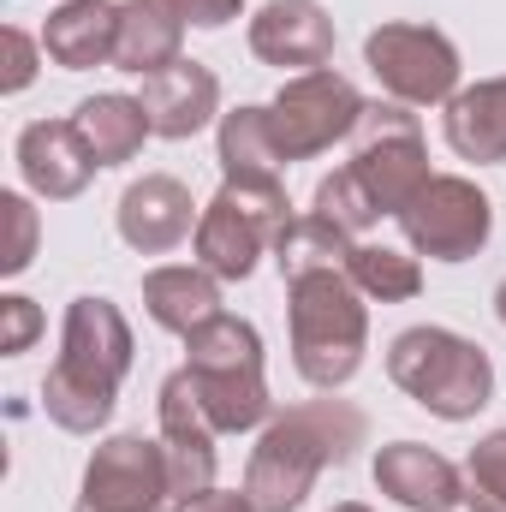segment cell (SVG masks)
<instances>
[{
    "instance_id": "cell-1",
    "label": "cell",
    "mask_w": 506,
    "mask_h": 512,
    "mask_svg": "<svg viewBox=\"0 0 506 512\" xmlns=\"http://www.w3.org/2000/svg\"><path fill=\"white\" fill-rule=\"evenodd\" d=\"M364 435L370 417L352 399H304L280 411L245 465V495L256 501V512H298L316 477L328 465H346L364 447Z\"/></svg>"
},
{
    "instance_id": "cell-2",
    "label": "cell",
    "mask_w": 506,
    "mask_h": 512,
    "mask_svg": "<svg viewBox=\"0 0 506 512\" xmlns=\"http://www.w3.org/2000/svg\"><path fill=\"white\" fill-rule=\"evenodd\" d=\"M126 376H131L126 316L108 298H72L60 358H54V370L42 382V411L72 435H96L114 417V399H120Z\"/></svg>"
},
{
    "instance_id": "cell-3",
    "label": "cell",
    "mask_w": 506,
    "mask_h": 512,
    "mask_svg": "<svg viewBox=\"0 0 506 512\" xmlns=\"http://www.w3.org/2000/svg\"><path fill=\"white\" fill-rule=\"evenodd\" d=\"M286 322H292V364L322 393L346 387L370 346V310L346 268H310L286 280Z\"/></svg>"
},
{
    "instance_id": "cell-4",
    "label": "cell",
    "mask_w": 506,
    "mask_h": 512,
    "mask_svg": "<svg viewBox=\"0 0 506 512\" xmlns=\"http://www.w3.org/2000/svg\"><path fill=\"white\" fill-rule=\"evenodd\" d=\"M185 376L197 387V405L203 417L221 429V435H245L256 423H268L274 399L262 382V334H256L245 316H209L203 328L185 334Z\"/></svg>"
},
{
    "instance_id": "cell-5",
    "label": "cell",
    "mask_w": 506,
    "mask_h": 512,
    "mask_svg": "<svg viewBox=\"0 0 506 512\" xmlns=\"http://www.w3.org/2000/svg\"><path fill=\"white\" fill-rule=\"evenodd\" d=\"M387 376L399 393H411L429 417L465 423L489 405L495 393V364L477 340L453 328H405L387 346Z\"/></svg>"
},
{
    "instance_id": "cell-6",
    "label": "cell",
    "mask_w": 506,
    "mask_h": 512,
    "mask_svg": "<svg viewBox=\"0 0 506 512\" xmlns=\"http://www.w3.org/2000/svg\"><path fill=\"white\" fill-rule=\"evenodd\" d=\"M292 203L280 185H251V179H227L215 191V203L197 221V268H209L215 280H251L256 256L280 245V233L292 227Z\"/></svg>"
},
{
    "instance_id": "cell-7",
    "label": "cell",
    "mask_w": 506,
    "mask_h": 512,
    "mask_svg": "<svg viewBox=\"0 0 506 512\" xmlns=\"http://www.w3.org/2000/svg\"><path fill=\"white\" fill-rule=\"evenodd\" d=\"M358 149H352V179L364 185V197L376 203V215H399L435 173H429V149L417 114H405V102H370L358 120Z\"/></svg>"
},
{
    "instance_id": "cell-8",
    "label": "cell",
    "mask_w": 506,
    "mask_h": 512,
    "mask_svg": "<svg viewBox=\"0 0 506 512\" xmlns=\"http://www.w3.org/2000/svg\"><path fill=\"white\" fill-rule=\"evenodd\" d=\"M364 108H370V102L352 90V78H340V72H328V66L286 78L280 96L268 102V131H274L280 161L292 167V161H310V155L346 143V137L358 131V120H364Z\"/></svg>"
},
{
    "instance_id": "cell-9",
    "label": "cell",
    "mask_w": 506,
    "mask_h": 512,
    "mask_svg": "<svg viewBox=\"0 0 506 512\" xmlns=\"http://www.w3.org/2000/svg\"><path fill=\"white\" fill-rule=\"evenodd\" d=\"M393 221H399L405 245L417 256H429V262H471L489 245V233H495V203L471 179L435 173Z\"/></svg>"
},
{
    "instance_id": "cell-10",
    "label": "cell",
    "mask_w": 506,
    "mask_h": 512,
    "mask_svg": "<svg viewBox=\"0 0 506 512\" xmlns=\"http://www.w3.org/2000/svg\"><path fill=\"white\" fill-rule=\"evenodd\" d=\"M364 66L405 108H447L459 96V48L429 24H381L364 42Z\"/></svg>"
},
{
    "instance_id": "cell-11",
    "label": "cell",
    "mask_w": 506,
    "mask_h": 512,
    "mask_svg": "<svg viewBox=\"0 0 506 512\" xmlns=\"http://www.w3.org/2000/svg\"><path fill=\"white\" fill-rule=\"evenodd\" d=\"M78 512H173V477L161 441L114 435L90 453Z\"/></svg>"
},
{
    "instance_id": "cell-12",
    "label": "cell",
    "mask_w": 506,
    "mask_h": 512,
    "mask_svg": "<svg viewBox=\"0 0 506 512\" xmlns=\"http://www.w3.org/2000/svg\"><path fill=\"white\" fill-rule=\"evenodd\" d=\"M215 423L197 405L191 376H167L161 382V453H167V477H173V507H185L191 495H203L215 483Z\"/></svg>"
},
{
    "instance_id": "cell-13",
    "label": "cell",
    "mask_w": 506,
    "mask_h": 512,
    "mask_svg": "<svg viewBox=\"0 0 506 512\" xmlns=\"http://www.w3.org/2000/svg\"><path fill=\"white\" fill-rule=\"evenodd\" d=\"M251 54L280 72H322L334 60V18L316 0H268L251 18Z\"/></svg>"
},
{
    "instance_id": "cell-14",
    "label": "cell",
    "mask_w": 506,
    "mask_h": 512,
    "mask_svg": "<svg viewBox=\"0 0 506 512\" xmlns=\"http://www.w3.org/2000/svg\"><path fill=\"white\" fill-rule=\"evenodd\" d=\"M197 221L203 215H197L191 191L179 179H167V173H143L120 197V239L137 256H161V251H173V245H185V233Z\"/></svg>"
},
{
    "instance_id": "cell-15",
    "label": "cell",
    "mask_w": 506,
    "mask_h": 512,
    "mask_svg": "<svg viewBox=\"0 0 506 512\" xmlns=\"http://www.w3.org/2000/svg\"><path fill=\"white\" fill-rule=\"evenodd\" d=\"M18 167H24V185L48 203H72L90 173H96V155L90 143L78 137L72 120H36V126L18 131Z\"/></svg>"
},
{
    "instance_id": "cell-16",
    "label": "cell",
    "mask_w": 506,
    "mask_h": 512,
    "mask_svg": "<svg viewBox=\"0 0 506 512\" xmlns=\"http://www.w3.org/2000/svg\"><path fill=\"white\" fill-rule=\"evenodd\" d=\"M376 489L405 512H453L465 507V477L423 441H393L376 453Z\"/></svg>"
},
{
    "instance_id": "cell-17",
    "label": "cell",
    "mask_w": 506,
    "mask_h": 512,
    "mask_svg": "<svg viewBox=\"0 0 506 512\" xmlns=\"http://www.w3.org/2000/svg\"><path fill=\"white\" fill-rule=\"evenodd\" d=\"M137 102H143L155 137H173V143H179V137H197V131L221 114V84H215L209 66L179 60V66L143 78V96H137Z\"/></svg>"
},
{
    "instance_id": "cell-18",
    "label": "cell",
    "mask_w": 506,
    "mask_h": 512,
    "mask_svg": "<svg viewBox=\"0 0 506 512\" xmlns=\"http://www.w3.org/2000/svg\"><path fill=\"white\" fill-rule=\"evenodd\" d=\"M120 42V6L114 0H66L60 12H48L42 24V54L66 72H90L108 66Z\"/></svg>"
},
{
    "instance_id": "cell-19",
    "label": "cell",
    "mask_w": 506,
    "mask_h": 512,
    "mask_svg": "<svg viewBox=\"0 0 506 512\" xmlns=\"http://www.w3.org/2000/svg\"><path fill=\"white\" fill-rule=\"evenodd\" d=\"M447 143L459 161H477V167H495L506 161V78H483L471 90H459L441 114Z\"/></svg>"
},
{
    "instance_id": "cell-20",
    "label": "cell",
    "mask_w": 506,
    "mask_h": 512,
    "mask_svg": "<svg viewBox=\"0 0 506 512\" xmlns=\"http://www.w3.org/2000/svg\"><path fill=\"white\" fill-rule=\"evenodd\" d=\"M179 42H185V24L161 0H120V42H114L120 72L155 78V72L179 66Z\"/></svg>"
},
{
    "instance_id": "cell-21",
    "label": "cell",
    "mask_w": 506,
    "mask_h": 512,
    "mask_svg": "<svg viewBox=\"0 0 506 512\" xmlns=\"http://www.w3.org/2000/svg\"><path fill=\"white\" fill-rule=\"evenodd\" d=\"M143 310L167 334H191L209 316H221V292L209 268H149L143 274Z\"/></svg>"
},
{
    "instance_id": "cell-22",
    "label": "cell",
    "mask_w": 506,
    "mask_h": 512,
    "mask_svg": "<svg viewBox=\"0 0 506 512\" xmlns=\"http://www.w3.org/2000/svg\"><path fill=\"white\" fill-rule=\"evenodd\" d=\"M72 126L90 143L96 167H120V161H131V155L143 149V137H155L137 96H90V102H78Z\"/></svg>"
},
{
    "instance_id": "cell-23",
    "label": "cell",
    "mask_w": 506,
    "mask_h": 512,
    "mask_svg": "<svg viewBox=\"0 0 506 512\" xmlns=\"http://www.w3.org/2000/svg\"><path fill=\"white\" fill-rule=\"evenodd\" d=\"M280 149L268 131V108H233L221 114V173L251 179V185H280Z\"/></svg>"
},
{
    "instance_id": "cell-24",
    "label": "cell",
    "mask_w": 506,
    "mask_h": 512,
    "mask_svg": "<svg viewBox=\"0 0 506 512\" xmlns=\"http://www.w3.org/2000/svg\"><path fill=\"white\" fill-rule=\"evenodd\" d=\"M346 274L364 298H381V304H405L423 292V268L417 256L405 251H387V245H352L346 251Z\"/></svg>"
},
{
    "instance_id": "cell-25",
    "label": "cell",
    "mask_w": 506,
    "mask_h": 512,
    "mask_svg": "<svg viewBox=\"0 0 506 512\" xmlns=\"http://www.w3.org/2000/svg\"><path fill=\"white\" fill-rule=\"evenodd\" d=\"M352 245H358V239H352V233H340L334 221L304 215V221H292V227L280 233L274 262H280V274L292 280V274H310V268H346V251H352Z\"/></svg>"
},
{
    "instance_id": "cell-26",
    "label": "cell",
    "mask_w": 506,
    "mask_h": 512,
    "mask_svg": "<svg viewBox=\"0 0 506 512\" xmlns=\"http://www.w3.org/2000/svg\"><path fill=\"white\" fill-rule=\"evenodd\" d=\"M465 507L506 512V429L483 435L465 459Z\"/></svg>"
},
{
    "instance_id": "cell-27",
    "label": "cell",
    "mask_w": 506,
    "mask_h": 512,
    "mask_svg": "<svg viewBox=\"0 0 506 512\" xmlns=\"http://www.w3.org/2000/svg\"><path fill=\"white\" fill-rule=\"evenodd\" d=\"M310 215L334 221V227H340V233H352V239H358L364 227H376V221H381L376 203L364 197V185H358L346 167H340V173H328V179L316 185V209H310Z\"/></svg>"
},
{
    "instance_id": "cell-28",
    "label": "cell",
    "mask_w": 506,
    "mask_h": 512,
    "mask_svg": "<svg viewBox=\"0 0 506 512\" xmlns=\"http://www.w3.org/2000/svg\"><path fill=\"white\" fill-rule=\"evenodd\" d=\"M0 215H6L0 274H24V268H30V256H36V209H30L18 191H6V197H0Z\"/></svg>"
},
{
    "instance_id": "cell-29",
    "label": "cell",
    "mask_w": 506,
    "mask_h": 512,
    "mask_svg": "<svg viewBox=\"0 0 506 512\" xmlns=\"http://www.w3.org/2000/svg\"><path fill=\"white\" fill-rule=\"evenodd\" d=\"M42 334V310L30 304V298H18V292H6L0 298V352L6 358H18V352H30V340Z\"/></svg>"
},
{
    "instance_id": "cell-30",
    "label": "cell",
    "mask_w": 506,
    "mask_h": 512,
    "mask_svg": "<svg viewBox=\"0 0 506 512\" xmlns=\"http://www.w3.org/2000/svg\"><path fill=\"white\" fill-rule=\"evenodd\" d=\"M0 42H6V72H0V90H6V96H18V90H30V78H36V42H30L18 24H6V30H0Z\"/></svg>"
},
{
    "instance_id": "cell-31",
    "label": "cell",
    "mask_w": 506,
    "mask_h": 512,
    "mask_svg": "<svg viewBox=\"0 0 506 512\" xmlns=\"http://www.w3.org/2000/svg\"><path fill=\"white\" fill-rule=\"evenodd\" d=\"M179 24H197V30H221V24H233L239 18V6L245 0H161Z\"/></svg>"
},
{
    "instance_id": "cell-32",
    "label": "cell",
    "mask_w": 506,
    "mask_h": 512,
    "mask_svg": "<svg viewBox=\"0 0 506 512\" xmlns=\"http://www.w3.org/2000/svg\"><path fill=\"white\" fill-rule=\"evenodd\" d=\"M173 512H256L251 495H227V489H203V495H191L185 507H173Z\"/></svg>"
},
{
    "instance_id": "cell-33",
    "label": "cell",
    "mask_w": 506,
    "mask_h": 512,
    "mask_svg": "<svg viewBox=\"0 0 506 512\" xmlns=\"http://www.w3.org/2000/svg\"><path fill=\"white\" fill-rule=\"evenodd\" d=\"M495 316L506 322V280H501V292H495Z\"/></svg>"
},
{
    "instance_id": "cell-34",
    "label": "cell",
    "mask_w": 506,
    "mask_h": 512,
    "mask_svg": "<svg viewBox=\"0 0 506 512\" xmlns=\"http://www.w3.org/2000/svg\"><path fill=\"white\" fill-rule=\"evenodd\" d=\"M334 512H370V507H364V501H340Z\"/></svg>"
}]
</instances>
